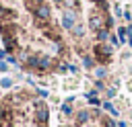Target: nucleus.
Returning a JSON list of instances; mask_svg holds the SVG:
<instances>
[{"label":"nucleus","instance_id":"f257e3e1","mask_svg":"<svg viewBox=\"0 0 132 127\" xmlns=\"http://www.w3.org/2000/svg\"><path fill=\"white\" fill-rule=\"evenodd\" d=\"M95 57L99 59V61H109V55H111V47H107V45H103V43H99V45H95Z\"/></svg>","mask_w":132,"mask_h":127},{"label":"nucleus","instance_id":"f03ea898","mask_svg":"<svg viewBox=\"0 0 132 127\" xmlns=\"http://www.w3.org/2000/svg\"><path fill=\"white\" fill-rule=\"evenodd\" d=\"M35 109H37V115H35V119H37V123H47V117H50V113H47V107L43 104V102H39V100H35Z\"/></svg>","mask_w":132,"mask_h":127},{"label":"nucleus","instance_id":"7ed1b4c3","mask_svg":"<svg viewBox=\"0 0 132 127\" xmlns=\"http://www.w3.org/2000/svg\"><path fill=\"white\" fill-rule=\"evenodd\" d=\"M33 12H35V18H39V20H50V16H52L50 6H45V4H39Z\"/></svg>","mask_w":132,"mask_h":127},{"label":"nucleus","instance_id":"20e7f679","mask_svg":"<svg viewBox=\"0 0 132 127\" xmlns=\"http://www.w3.org/2000/svg\"><path fill=\"white\" fill-rule=\"evenodd\" d=\"M89 25H91L93 31H101V29H105V18H103L101 14H91Z\"/></svg>","mask_w":132,"mask_h":127},{"label":"nucleus","instance_id":"39448f33","mask_svg":"<svg viewBox=\"0 0 132 127\" xmlns=\"http://www.w3.org/2000/svg\"><path fill=\"white\" fill-rule=\"evenodd\" d=\"M89 119H91V113H89L87 109H82V111H78V113H76V119H74V123H76V125H85Z\"/></svg>","mask_w":132,"mask_h":127},{"label":"nucleus","instance_id":"423d86ee","mask_svg":"<svg viewBox=\"0 0 132 127\" xmlns=\"http://www.w3.org/2000/svg\"><path fill=\"white\" fill-rule=\"evenodd\" d=\"M4 47H6V51H14V49H16L14 35H8V33H4Z\"/></svg>","mask_w":132,"mask_h":127},{"label":"nucleus","instance_id":"0eeeda50","mask_svg":"<svg viewBox=\"0 0 132 127\" xmlns=\"http://www.w3.org/2000/svg\"><path fill=\"white\" fill-rule=\"evenodd\" d=\"M62 27H64V29H72V27H74V14H72V12H66V14H64Z\"/></svg>","mask_w":132,"mask_h":127},{"label":"nucleus","instance_id":"6e6552de","mask_svg":"<svg viewBox=\"0 0 132 127\" xmlns=\"http://www.w3.org/2000/svg\"><path fill=\"white\" fill-rule=\"evenodd\" d=\"M52 66H54L52 57H47V55H41V57H39V72H41V70H50Z\"/></svg>","mask_w":132,"mask_h":127},{"label":"nucleus","instance_id":"1a4fd4ad","mask_svg":"<svg viewBox=\"0 0 132 127\" xmlns=\"http://www.w3.org/2000/svg\"><path fill=\"white\" fill-rule=\"evenodd\" d=\"M27 68L29 70H39V55H29L27 57Z\"/></svg>","mask_w":132,"mask_h":127},{"label":"nucleus","instance_id":"9d476101","mask_svg":"<svg viewBox=\"0 0 132 127\" xmlns=\"http://www.w3.org/2000/svg\"><path fill=\"white\" fill-rule=\"evenodd\" d=\"M126 35H128V27H120V29H118V37H120V41H126Z\"/></svg>","mask_w":132,"mask_h":127},{"label":"nucleus","instance_id":"9b49d317","mask_svg":"<svg viewBox=\"0 0 132 127\" xmlns=\"http://www.w3.org/2000/svg\"><path fill=\"white\" fill-rule=\"evenodd\" d=\"M8 16H10V12H8V10L4 8V6H0V23H4V20H6Z\"/></svg>","mask_w":132,"mask_h":127},{"label":"nucleus","instance_id":"f8f14e48","mask_svg":"<svg viewBox=\"0 0 132 127\" xmlns=\"http://www.w3.org/2000/svg\"><path fill=\"white\" fill-rule=\"evenodd\" d=\"M97 37H99V41H105V39L109 37V33H107V29H101V31H97Z\"/></svg>","mask_w":132,"mask_h":127},{"label":"nucleus","instance_id":"ddd939ff","mask_svg":"<svg viewBox=\"0 0 132 127\" xmlns=\"http://www.w3.org/2000/svg\"><path fill=\"white\" fill-rule=\"evenodd\" d=\"M82 64H85V68H93V66H95L93 57H89V55H85V57H82Z\"/></svg>","mask_w":132,"mask_h":127},{"label":"nucleus","instance_id":"4468645a","mask_svg":"<svg viewBox=\"0 0 132 127\" xmlns=\"http://www.w3.org/2000/svg\"><path fill=\"white\" fill-rule=\"evenodd\" d=\"M72 33H74V35H78V37H80V35H82V33H85V29H82V27H80V25H74V27H72Z\"/></svg>","mask_w":132,"mask_h":127},{"label":"nucleus","instance_id":"2eb2a0df","mask_svg":"<svg viewBox=\"0 0 132 127\" xmlns=\"http://www.w3.org/2000/svg\"><path fill=\"white\" fill-rule=\"evenodd\" d=\"M0 86H2V88H10V86H12V80H10V78H2Z\"/></svg>","mask_w":132,"mask_h":127},{"label":"nucleus","instance_id":"dca6fc26","mask_svg":"<svg viewBox=\"0 0 132 127\" xmlns=\"http://www.w3.org/2000/svg\"><path fill=\"white\" fill-rule=\"evenodd\" d=\"M103 109H105V111H109V113H111V115H118V113H116V109H113V104H111V102H103Z\"/></svg>","mask_w":132,"mask_h":127},{"label":"nucleus","instance_id":"f3484780","mask_svg":"<svg viewBox=\"0 0 132 127\" xmlns=\"http://www.w3.org/2000/svg\"><path fill=\"white\" fill-rule=\"evenodd\" d=\"M62 113H64V115H72V107H70L68 102H66V104H62Z\"/></svg>","mask_w":132,"mask_h":127},{"label":"nucleus","instance_id":"a211bd4d","mask_svg":"<svg viewBox=\"0 0 132 127\" xmlns=\"http://www.w3.org/2000/svg\"><path fill=\"white\" fill-rule=\"evenodd\" d=\"M95 4H97L101 10H107V0H95Z\"/></svg>","mask_w":132,"mask_h":127},{"label":"nucleus","instance_id":"6ab92c4d","mask_svg":"<svg viewBox=\"0 0 132 127\" xmlns=\"http://www.w3.org/2000/svg\"><path fill=\"white\" fill-rule=\"evenodd\" d=\"M105 127H118V125H116V121H111V119H105Z\"/></svg>","mask_w":132,"mask_h":127},{"label":"nucleus","instance_id":"aec40b11","mask_svg":"<svg viewBox=\"0 0 132 127\" xmlns=\"http://www.w3.org/2000/svg\"><path fill=\"white\" fill-rule=\"evenodd\" d=\"M4 117H6V109H4V107H2V104H0V121H2V119H4Z\"/></svg>","mask_w":132,"mask_h":127},{"label":"nucleus","instance_id":"412c9836","mask_svg":"<svg viewBox=\"0 0 132 127\" xmlns=\"http://www.w3.org/2000/svg\"><path fill=\"white\" fill-rule=\"evenodd\" d=\"M105 92H107V98H111V96H113V94H116V90H113V88H107V90H105Z\"/></svg>","mask_w":132,"mask_h":127},{"label":"nucleus","instance_id":"4be33fe9","mask_svg":"<svg viewBox=\"0 0 132 127\" xmlns=\"http://www.w3.org/2000/svg\"><path fill=\"white\" fill-rule=\"evenodd\" d=\"M8 70V66H6V61H0V72H6Z\"/></svg>","mask_w":132,"mask_h":127},{"label":"nucleus","instance_id":"5701e85b","mask_svg":"<svg viewBox=\"0 0 132 127\" xmlns=\"http://www.w3.org/2000/svg\"><path fill=\"white\" fill-rule=\"evenodd\" d=\"M128 35H130V37H128V43H130V45H132V25H130V27H128Z\"/></svg>","mask_w":132,"mask_h":127},{"label":"nucleus","instance_id":"b1692460","mask_svg":"<svg viewBox=\"0 0 132 127\" xmlns=\"http://www.w3.org/2000/svg\"><path fill=\"white\" fill-rule=\"evenodd\" d=\"M97 76H99V78H103V76H105V70H103V68H99V70H97Z\"/></svg>","mask_w":132,"mask_h":127},{"label":"nucleus","instance_id":"393cba45","mask_svg":"<svg viewBox=\"0 0 132 127\" xmlns=\"http://www.w3.org/2000/svg\"><path fill=\"white\" fill-rule=\"evenodd\" d=\"M64 4H66V6H74V4H76V0H64Z\"/></svg>","mask_w":132,"mask_h":127},{"label":"nucleus","instance_id":"a878e982","mask_svg":"<svg viewBox=\"0 0 132 127\" xmlns=\"http://www.w3.org/2000/svg\"><path fill=\"white\" fill-rule=\"evenodd\" d=\"M37 127H45V125H43V123H39V125H37Z\"/></svg>","mask_w":132,"mask_h":127},{"label":"nucleus","instance_id":"bb28decb","mask_svg":"<svg viewBox=\"0 0 132 127\" xmlns=\"http://www.w3.org/2000/svg\"><path fill=\"white\" fill-rule=\"evenodd\" d=\"M54 2H64V0H54Z\"/></svg>","mask_w":132,"mask_h":127}]
</instances>
